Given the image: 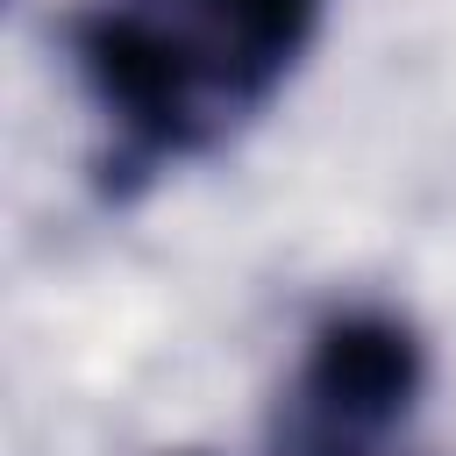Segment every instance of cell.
<instances>
[{
  "mask_svg": "<svg viewBox=\"0 0 456 456\" xmlns=\"http://www.w3.org/2000/svg\"><path fill=\"white\" fill-rule=\"evenodd\" d=\"M314 28L321 0H100L71 21V57L121 164H157L235 135Z\"/></svg>",
  "mask_w": 456,
  "mask_h": 456,
  "instance_id": "6da1fadb",
  "label": "cell"
},
{
  "mask_svg": "<svg viewBox=\"0 0 456 456\" xmlns=\"http://www.w3.org/2000/svg\"><path fill=\"white\" fill-rule=\"evenodd\" d=\"M413 392V328L392 314H335L285 392V456H370V442L406 420Z\"/></svg>",
  "mask_w": 456,
  "mask_h": 456,
  "instance_id": "7a4b0ae2",
  "label": "cell"
}]
</instances>
